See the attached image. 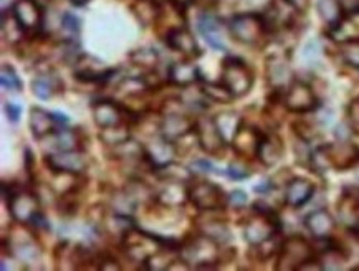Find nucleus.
Instances as JSON below:
<instances>
[{"instance_id": "1", "label": "nucleus", "mask_w": 359, "mask_h": 271, "mask_svg": "<svg viewBox=\"0 0 359 271\" xmlns=\"http://www.w3.org/2000/svg\"><path fill=\"white\" fill-rule=\"evenodd\" d=\"M177 255L191 270H210L222 263V245L196 232L181 240Z\"/></svg>"}, {"instance_id": "2", "label": "nucleus", "mask_w": 359, "mask_h": 271, "mask_svg": "<svg viewBox=\"0 0 359 271\" xmlns=\"http://www.w3.org/2000/svg\"><path fill=\"white\" fill-rule=\"evenodd\" d=\"M196 118L179 98H168L161 106L159 132L169 141L179 142L194 132Z\"/></svg>"}, {"instance_id": "3", "label": "nucleus", "mask_w": 359, "mask_h": 271, "mask_svg": "<svg viewBox=\"0 0 359 271\" xmlns=\"http://www.w3.org/2000/svg\"><path fill=\"white\" fill-rule=\"evenodd\" d=\"M280 228H282V223H280L277 212L265 204L257 202L253 205L252 214L243 223V237L250 246L262 245V243L277 238Z\"/></svg>"}, {"instance_id": "4", "label": "nucleus", "mask_w": 359, "mask_h": 271, "mask_svg": "<svg viewBox=\"0 0 359 271\" xmlns=\"http://www.w3.org/2000/svg\"><path fill=\"white\" fill-rule=\"evenodd\" d=\"M2 197L12 220L20 225H30L41 212L40 199L34 190L25 189L18 183H2Z\"/></svg>"}, {"instance_id": "5", "label": "nucleus", "mask_w": 359, "mask_h": 271, "mask_svg": "<svg viewBox=\"0 0 359 271\" xmlns=\"http://www.w3.org/2000/svg\"><path fill=\"white\" fill-rule=\"evenodd\" d=\"M318 256V251L302 235H292L280 243L277 253V263L275 270L278 271H294L302 270L303 265Z\"/></svg>"}, {"instance_id": "6", "label": "nucleus", "mask_w": 359, "mask_h": 271, "mask_svg": "<svg viewBox=\"0 0 359 271\" xmlns=\"http://www.w3.org/2000/svg\"><path fill=\"white\" fill-rule=\"evenodd\" d=\"M229 32L238 43L255 47L264 41L269 27L262 13H238L229 20Z\"/></svg>"}, {"instance_id": "7", "label": "nucleus", "mask_w": 359, "mask_h": 271, "mask_svg": "<svg viewBox=\"0 0 359 271\" xmlns=\"http://www.w3.org/2000/svg\"><path fill=\"white\" fill-rule=\"evenodd\" d=\"M220 81L227 86L233 98H243L253 88L255 76H253L252 68L243 60L237 57H227L222 62Z\"/></svg>"}, {"instance_id": "8", "label": "nucleus", "mask_w": 359, "mask_h": 271, "mask_svg": "<svg viewBox=\"0 0 359 271\" xmlns=\"http://www.w3.org/2000/svg\"><path fill=\"white\" fill-rule=\"evenodd\" d=\"M189 202L199 212H220L229 204V197L217 183L197 181L189 183Z\"/></svg>"}, {"instance_id": "9", "label": "nucleus", "mask_w": 359, "mask_h": 271, "mask_svg": "<svg viewBox=\"0 0 359 271\" xmlns=\"http://www.w3.org/2000/svg\"><path fill=\"white\" fill-rule=\"evenodd\" d=\"M91 109H93V121L100 130L121 126V124L133 126V124L140 123V118L128 111L119 101H114L111 98H101L95 101L91 104Z\"/></svg>"}, {"instance_id": "10", "label": "nucleus", "mask_w": 359, "mask_h": 271, "mask_svg": "<svg viewBox=\"0 0 359 271\" xmlns=\"http://www.w3.org/2000/svg\"><path fill=\"white\" fill-rule=\"evenodd\" d=\"M196 141L199 148L204 151L207 155L215 159H222L225 151H227L229 144L224 139L217 130L214 118L210 116H199L196 118V127H194Z\"/></svg>"}, {"instance_id": "11", "label": "nucleus", "mask_w": 359, "mask_h": 271, "mask_svg": "<svg viewBox=\"0 0 359 271\" xmlns=\"http://www.w3.org/2000/svg\"><path fill=\"white\" fill-rule=\"evenodd\" d=\"M283 108L294 114H306L318 109L320 103L316 93L308 83L302 80H294L287 90L283 91L282 98Z\"/></svg>"}, {"instance_id": "12", "label": "nucleus", "mask_w": 359, "mask_h": 271, "mask_svg": "<svg viewBox=\"0 0 359 271\" xmlns=\"http://www.w3.org/2000/svg\"><path fill=\"white\" fill-rule=\"evenodd\" d=\"M142 146H144V158L153 172L158 171V169L165 167V165L172 164L179 153L176 142L169 141L168 137H164L161 132L158 136L151 137V139L144 142Z\"/></svg>"}, {"instance_id": "13", "label": "nucleus", "mask_w": 359, "mask_h": 271, "mask_svg": "<svg viewBox=\"0 0 359 271\" xmlns=\"http://www.w3.org/2000/svg\"><path fill=\"white\" fill-rule=\"evenodd\" d=\"M45 165L50 172L85 174L88 171L90 160L85 151H55L45 155Z\"/></svg>"}, {"instance_id": "14", "label": "nucleus", "mask_w": 359, "mask_h": 271, "mask_svg": "<svg viewBox=\"0 0 359 271\" xmlns=\"http://www.w3.org/2000/svg\"><path fill=\"white\" fill-rule=\"evenodd\" d=\"M189 183L176 179H159V186L154 189L156 204L164 209H179L189 202Z\"/></svg>"}, {"instance_id": "15", "label": "nucleus", "mask_w": 359, "mask_h": 271, "mask_svg": "<svg viewBox=\"0 0 359 271\" xmlns=\"http://www.w3.org/2000/svg\"><path fill=\"white\" fill-rule=\"evenodd\" d=\"M265 78L266 85L270 86L271 91L283 93V91L294 81L288 58L280 53L270 55L265 62Z\"/></svg>"}, {"instance_id": "16", "label": "nucleus", "mask_w": 359, "mask_h": 271, "mask_svg": "<svg viewBox=\"0 0 359 271\" xmlns=\"http://www.w3.org/2000/svg\"><path fill=\"white\" fill-rule=\"evenodd\" d=\"M338 220L351 235L359 238V190L354 187H346L339 197L338 205Z\"/></svg>"}, {"instance_id": "17", "label": "nucleus", "mask_w": 359, "mask_h": 271, "mask_svg": "<svg viewBox=\"0 0 359 271\" xmlns=\"http://www.w3.org/2000/svg\"><path fill=\"white\" fill-rule=\"evenodd\" d=\"M330 167L334 171H349L359 164V146L353 141H338L325 144Z\"/></svg>"}, {"instance_id": "18", "label": "nucleus", "mask_w": 359, "mask_h": 271, "mask_svg": "<svg viewBox=\"0 0 359 271\" xmlns=\"http://www.w3.org/2000/svg\"><path fill=\"white\" fill-rule=\"evenodd\" d=\"M12 12L29 35H39L43 29V8L36 0H17Z\"/></svg>"}, {"instance_id": "19", "label": "nucleus", "mask_w": 359, "mask_h": 271, "mask_svg": "<svg viewBox=\"0 0 359 271\" xmlns=\"http://www.w3.org/2000/svg\"><path fill=\"white\" fill-rule=\"evenodd\" d=\"M262 136H264V132L257 130V127L252 126V124L243 121L242 127L238 130L237 136L233 137V141L230 142V146H232L233 153H236L238 158L245 160L255 159L257 153H259Z\"/></svg>"}, {"instance_id": "20", "label": "nucleus", "mask_w": 359, "mask_h": 271, "mask_svg": "<svg viewBox=\"0 0 359 271\" xmlns=\"http://www.w3.org/2000/svg\"><path fill=\"white\" fill-rule=\"evenodd\" d=\"M305 228L315 240H326L333 237L336 220L326 209L313 210L305 217Z\"/></svg>"}, {"instance_id": "21", "label": "nucleus", "mask_w": 359, "mask_h": 271, "mask_svg": "<svg viewBox=\"0 0 359 271\" xmlns=\"http://www.w3.org/2000/svg\"><path fill=\"white\" fill-rule=\"evenodd\" d=\"M313 195H315V183L308 179L293 177L285 186V204L292 209H300V207L306 205Z\"/></svg>"}, {"instance_id": "22", "label": "nucleus", "mask_w": 359, "mask_h": 271, "mask_svg": "<svg viewBox=\"0 0 359 271\" xmlns=\"http://www.w3.org/2000/svg\"><path fill=\"white\" fill-rule=\"evenodd\" d=\"M202 80L199 67L192 60H182V62H174L168 68V81L177 88H189Z\"/></svg>"}, {"instance_id": "23", "label": "nucleus", "mask_w": 359, "mask_h": 271, "mask_svg": "<svg viewBox=\"0 0 359 271\" xmlns=\"http://www.w3.org/2000/svg\"><path fill=\"white\" fill-rule=\"evenodd\" d=\"M164 41L169 48L177 53H182L187 58H196L201 55V50L197 47L194 35L186 27H177V29L169 30L164 35Z\"/></svg>"}, {"instance_id": "24", "label": "nucleus", "mask_w": 359, "mask_h": 271, "mask_svg": "<svg viewBox=\"0 0 359 271\" xmlns=\"http://www.w3.org/2000/svg\"><path fill=\"white\" fill-rule=\"evenodd\" d=\"M285 146L282 137L275 132H264L262 136L259 153H257V159L260 160L265 167H273L280 162V159L283 158Z\"/></svg>"}, {"instance_id": "25", "label": "nucleus", "mask_w": 359, "mask_h": 271, "mask_svg": "<svg viewBox=\"0 0 359 271\" xmlns=\"http://www.w3.org/2000/svg\"><path fill=\"white\" fill-rule=\"evenodd\" d=\"M196 230L202 233V235L209 237L210 240L217 242L219 245H227L232 240V232H230L229 225L224 220L212 218V217H204V214L201 212V218L197 220Z\"/></svg>"}, {"instance_id": "26", "label": "nucleus", "mask_w": 359, "mask_h": 271, "mask_svg": "<svg viewBox=\"0 0 359 271\" xmlns=\"http://www.w3.org/2000/svg\"><path fill=\"white\" fill-rule=\"evenodd\" d=\"M50 137L55 151H85L86 136L78 127H58Z\"/></svg>"}, {"instance_id": "27", "label": "nucleus", "mask_w": 359, "mask_h": 271, "mask_svg": "<svg viewBox=\"0 0 359 271\" xmlns=\"http://www.w3.org/2000/svg\"><path fill=\"white\" fill-rule=\"evenodd\" d=\"M29 124H30L32 136L39 141L45 139V137H50L55 131L58 130V124L55 121L53 113H48L47 109L39 108V106L30 109Z\"/></svg>"}, {"instance_id": "28", "label": "nucleus", "mask_w": 359, "mask_h": 271, "mask_svg": "<svg viewBox=\"0 0 359 271\" xmlns=\"http://www.w3.org/2000/svg\"><path fill=\"white\" fill-rule=\"evenodd\" d=\"M197 29H199L201 35L204 36L210 48L219 50V52H227L222 35H220V22L219 18L212 15V13H202L197 22Z\"/></svg>"}, {"instance_id": "29", "label": "nucleus", "mask_w": 359, "mask_h": 271, "mask_svg": "<svg viewBox=\"0 0 359 271\" xmlns=\"http://www.w3.org/2000/svg\"><path fill=\"white\" fill-rule=\"evenodd\" d=\"M32 91L41 101L52 99L55 95L63 93V81L55 71L41 73L32 81Z\"/></svg>"}, {"instance_id": "30", "label": "nucleus", "mask_w": 359, "mask_h": 271, "mask_svg": "<svg viewBox=\"0 0 359 271\" xmlns=\"http://www.w3.org/2000/svg\"><path fill=\"white\" fill-rule=\"evenodd\" d=\"M330 36L338 43H348V41L359 40V8L353 12H346L343 20L333 29H330Z\"/></svg>"}, {"instance_id": "31", "label": "nucleus", "mask_w": 359, "mask_h": 271, "mask_svg": "<svg viewBox=\"0 0 359 271\" xmlns=\"http://www.w3.org/2000/svg\"><path fill=\"white\" fill-rule=\"evenodd\" d=\"M214 121L217 124V130L227 144L233 141V137L237 136L238 130L242 127L243 118L237 111H222L217 116H214Z\"/></svg>"}, {"instance_id": "32", "label": "nucleus", "mask_w": 359, "mask_h": 271, "mask_svg": "<svg viewBox=\"0 0 359 271\" xmlns=\"http://www.w3.org/2000/svg\"><path fill=\"white\" fill-rule=\"evenodd\" d=\"M318 260L323 270H341L348 260V253H344L341 246L336 245L331 242V238H328L326 246L318 251Z\"/></svg>"}, {"instance_id": "33", "label": "nucleus", "mask_w": 359, "mask_h": 271, "mask_svg": "<svg viewBox=\"0 0 359 271\" xmlns=\"http://www.w3.org/2000/svg\"><path fill=\"white\" fill-rule=\"evenodd\" d=\"M316 8H318L321 20H323L330 29L338 25L339 22L343 20V17L346 15V8L343 6V0H318Z\"/></svg>"}, {"instance_id": "34", "label": "nucleus", "mask_w": 359, "mask_h": 271, "mask_svg": "<svg viewBox=\"0 0 359 271\" xmlns=\"http://www.w3.org/2000/svg\"><path fill=\"white\" fill-rule=\"evenodd\" d=\"M133 12H135L137 20L147 27L158 24L161 13H163V7L158 0H136V4L133 6Z\"/></svg>"}, {"instance_id": "35", "label": "nucleus", "mask_w": 359, "mask_h": 271, "mask_svg": "<svg viewBox=\"0 0 359 271\" xmlns=\"http://www.w3.org/2000/svg\"><path fill=\"white\" fill-rule=\"evenodd\" d=\"M199 91L205 99L214 101V103L222 104V103H230L232 99H236L222 81L212 83V81H205L204 78H202L199 81Z\"/></svg>"}, {"instance_id": "36", "label": "nucleus", "mask_w": 359, "mask_h": 271, "mask_svg": "<svg viewBox=\"0 0 359 271\" xmlns=\"http://www.w3.org/2000/svg\"><path fill=\"white\" fill-rule=\"evenodd\" d=\"M27 32L22 29L18 20L13 15V12L6 11L2 13V36L4 40L8 41V45H17L24 40V35Z\"/></svg>"}, {"instance_id": "37", "label": "nucleus", "mask_w": 359, "mask_h": 271, "mask_svg": "<svg viewBox=\"0 0 359 271\" xmlns=\"http://www.w3.org/2000/svg\"><path fill=\"white\" fill-rule=\"evenodd\" d=\"M131 126L130 124H121V126L114 127H104V130H100V141L107 146L108 149L116 148V146L123 144L128 139H131Z\"/></svg>"}, {"instance_id": "38", "label": "nucleus", "mask_w": 359, "mask_h": 271, "mask_svg": "<svg viewBox=\"0 0 359 271\" xmlns=\"http://www.w3.org/2000/svg\"><path fill=\"white\" fill-rule=\"evenodd\" d=\"M131 63L141 70L153 71L159 63V53L154 48H140L130 55Z\"/></svg>"}, {"instance_id": "39", "label": "nucleus", "mask_w": 359, "mask_h": 271, "mask_svg": "<svg viewBox=\"0 0 359 271\" xmlns=\"http://www.w3.org/2000/svg\"><path fill=\"white\" fill-rule=\"evenodd\" d=\"M174 253V251L169 250H158L154 251L153 255L147 256V260L142 263V268L147 271H165L171 268L172 261L176 258H169V255Z\"/></svg>"}, {"instance_id": "40", "label": "nucleus", "mask_w": 359, "mask_h": 271, "mask_svg": "<svg viewBox=\"0 0 359 271\" xmlns=\"http://www.w3.org/2000/svg\"><path fill=\"white\" fill-rule=\"evenodd\" d=\"M154 174L158 179H176V181L182 182H192V172L176 162L165 165L163 169H158Z\"/></svg>"}, {"instance_id": "41", "label": "nucleus", "mask_w": 359, "mask_h": 271, "mask_svg": "<svg viewBox=\"0 0 359 271\" xmlns=\"http://www.w3.org/2000/svg\"><path fill=\"white\" fill-rule=\"evenodd\" d=\"M0 85H2L4 90L13 91V93H17V91L24 88V83L18 78L17 71L8 65L2 67V71H0Z\"/></svg>"}, {"instance_id": "42", "label": "nucleus", "mask_w": 359, "mask_h": 271, "mask_svg": "<svg viewBox=\"0 0 359 271\" xmlns=\"http://www.w3.org/2000/svg\"><path fill=\"white\" fill-rule=\"evenodd\" d=\"M225 176L233 179V181H245V179L252 176V171L247 165V160L241 158L238 160H236V162L229 165L227 171H225Z\"/></svg>"}, {"instance_id": "43", "label": "nucleus", "mask_w": 359, "mask_h": 271, "mask_svg": "<svg viewBox=\"0 0 359 271\" xmlns=\"http://www.w3.org/2000/svg\"><path fill=\"white\" fill-rule=\"evenodd\" d=\"M341 58L344 60V63H348L349 67L358 68L359 70V40L343 43Z\"/></svg>"}, {"instance_id": "44", "label": "nucleus", "mask_w": 359, "mask_h": 271, "mask_svg": "<svg viewBox=\"0 0 359 271\" xmlns=\"http://www.w3.org/2000/svg\"><path fill=\"white\" fill-rule=\"evenodd\" d=\"M293 130H294V134L298 136V139L306 141V142H311L316 136H318V131H316V127L313 126V124L306 123V121L294 123Z\"/></svg>"}, {"instance_id": "45", "label": "nucleus", "mask_w": 359, "mask_h": 271, "mask_svg": "<svg viewBox=\"0 0 359 271\" xmlns=\"http://www.w3.org/2000/svg\"><path fill=\"white\" fill-rule=\"evenodd\" d=\"M62 29L67 30L68 34L75 35L81 30V20L75 15V13L65 12L62 15Z\"/></svg>"}, {"instance_id": "46", "label": "nucleus", "mask_w": 359, "mask_h": 271, "mask_svg": "<svg viewBox=\"0 0 359 271\" xmlns=\"http://www.w3.org/2000/svg\"><path fill=\"white\" fill-rule=\"evenodd\" d=\"M191 169H192V172H199V174H214V172L220 174L209 159H196L194 162H192Z\"/></svg>"}, {"instance_id": "47", "label": "nucleus", "mask_w": 359, "mask_h": 271, "mask_svg": "<svg viewBox=\"0 0 359 271\" xmlns=\"http://www.w3.org/2000/svg\"><path fill=\"white\" fill-rule=\"evenodd\" d=\"M248 202V195L243 190H233L229 194V204L233 209H243Z\"/></svg>"}, {"instance_id": "48", "label": "nucleus", "mask_w": 359, "mask_h": 271, "mask_svg": "<svg viewBox=\"0 0 359 271\" xmlns=\"http://www.w3.org/2000/svg\"><path fill=\"white\" fill-rule=\"evenodd\" d=\"M348 119L351 123V126L354 130H359V98H354L351 103L348 104Z\"/></svg>"}, {"instance_id": "49", "label": "nucleus", "mask_w": 359, "mask_h": 271, "mask_svg": "<svg viewBox=\"0 0 359 271\" xmlns=\"http://www.w3.org/2000/svg\"><path fill=\"white\" fill-rule=\"evenodd\" d=\"M4 109H6V114H7V119L11 123H17L18 119H20L22 116V106L20 104H15V103H6V106H4Z\"/></svg>"}, {"instance_id": "50", "label": "nucleus", "mask_w": 359, "mask_h": 271, "mask_svg": "<svg viewBox=\"0 0 359 271\" xmlns=\"http://www.w3.org/2000/svg\"><path fill=\"white\" fill-rule=\"evenodd\" d=\"M273 189V181H269V179H265V181H262L257 183L255 187H253V190L257 192V194H269V192Z\"/></svg>"}, {"instance_id": "51", "label": "nucleus", "mask_w": 359, "mask_h": 271, "mask_svg": "<svg viewBox=\"0 0 359 271\" xmlns=\"http://www.w3.org/2000/svg\"><path fill=\"white\" fill-rule=\"evenodd\" d=\"M285 2L290 4L297 12H305L310 6V0H285Z\"/></svg>"}, {"instance_id": "52", "label": "nucleus", "mask_w": 359, "mask_h": 271, "mask_svg": "<svg viewBox=\"0 0 359 271\" xmlns=\"http://www.w3.org/2000/svg\"><path fill=\"white\" fill-rule=\"evenodd\" d=\"M169 4H171L172 7H176V8H179V11H186V8L191 6V4H194L196 0H168Z\"/></svg>"}, {"instance_id": "53", "label": "nucleus", "mask_w": 359, "mask_h": 271, "mask_svg": "<svg viewBox=\"0 0 359 271\" xmlns=\"http://www.w3.org/2000/svg\"><path fill=\"white\" fill-rule=\"evenodd\" d=\"M53 118H55V121H57L58 127H65V126H68V123H70L68 116H65V114H62V113H53Z\"/></svg>"}, {"instance_id": "54", "label": "nucleus", "mask_w": 359, "mask_h": 271, "mask_svg": "<svg viewBox=\"0 0 359 271\" xmlns=\"http://www.w3.org/2000/svg\"><path fill=\"white\" fill-rule=\"evenodd\" d=\"M72 4H75V6H83V4H86L88 0H70Z\"/></svg>"}, {"instance_id": "55", "label": "nucleus", "mask_w": 359, "mask_h": 271, "mask_svg": "<svg viewBox=\"0 0 359 271\" xmlns=\"http://www.w3.org/2000/svg\"><path fill=\"white\" fill-rule=\"evenodd\" d=\"M210 2H214V0H210Z\"/></svg>"}]
</instances>
